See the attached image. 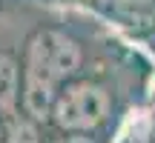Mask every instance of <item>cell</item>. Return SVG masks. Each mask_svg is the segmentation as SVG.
Masks as SVG:
<instances>
[{"label":"cell","mask_w":155,"mask_h":143,"mask_svg":"<svg viewBox=\"0 0 155 143\" xmlns=\"http://www.w3.org/2000/svg\"><path fill=\"white\" fill-rule=\"evenodd\" d=\"M81 63V52L69 37L58 32H43L32 40V49L26 57V109L35 117H43L49 112L58 86Z\"/></svg>","instance_id":"obj_1"},{"label":"cell","mask_w":155,"mask_h":143,"mask_svg":"<svg viewBox=\"0 0 155 143\" xmlns=\"http://www.w3.org/2000/svg\"><path fill=\"white\" fill-rule=\"evenodd\" d=\"M49 109L61 129H66V132H89L98 123H104L106 112H109V94L101 86L81 83V86L66 89L63 94H55Z\"/></svg>","instance_id":"obj_2"},{"label":"cell","mask_w":155,"mask_h":143,"mask_svg":"<svg viewBox=\"0 0 155 143\" xmlns=\"http://www.w3.org/2000/svg\"><path fill=\"white\" fill-rule=\"evenodd\" d=\"M17 97V66L12 57L0 55V109H9Z\"/></svg>","instance_id":"obj_3"},{"label":"cell","mask_w":155,"mask_h":143,"mask_svg":"<svg viewBox=\"0 0 155 143\" xmlns=\"http://www.w3.org/2000/svg\"><path fill=\"white\" fill-rule=\"evenodd\" d=\"M9 143H38V132H35L29 123H20V126H15Z\"/></svg>","instance_id":"obj_4"},{"label":"cell","mask_w":155,"mask_h":143,"mask_svg":"<svg viewBox=\"0 0 155 143\" xmlns=\"http://www.w3.org/2000/svg\"><path fill=\"white\" fill-rule=\"evenodd\" d=\"M61 143H92L89 138H69V140H61Z\"/></svg>","instance_id":"obj_5"}]
</instances>
